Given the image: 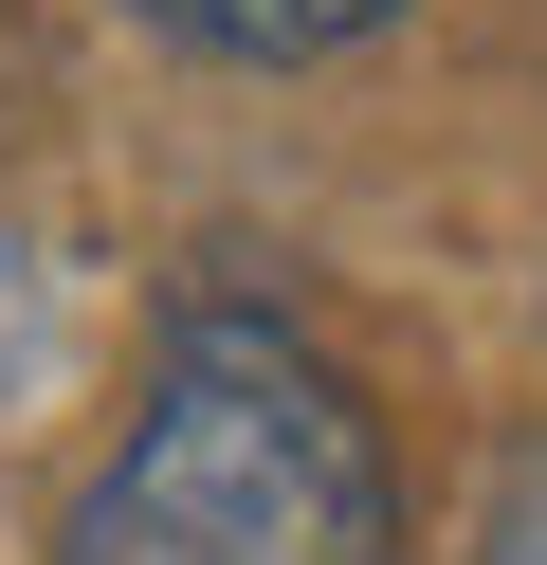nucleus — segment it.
<instances>
[{"label":"nucleus","mask_w":547,"mask_h":565,"mask_svg":"<svg viewBox=\"0 0 547 565\" xmlns=\"http://www.w3.org/2000/svg\"><path fill=\"white\" fill-rule=\"evenodd\" d=\"M182 55H347V38H383L401 0H146Z\"/></svg>","instance_id":"f03ea898"},{"label":"nucleus","mask_w":547,"mask_h":565,"mask_svg":"<svg viewBox=\"0 0 547 565\" xmlns=\"http://www.w3.org/2000/svg\"><path fill=\"white\" fill-rule=\"evenodd\" d=\"M474 565H547V438L493 456V547H474Z\"/></svg>","instance_id":"20e7f679"},{"label":"nucleus","mask_w":547,"mask_h":565,"mask_svg":"<svg viewBox=\"0 0 547 565\" xmlns=\"http://www.w3.org/2000/svg\"><path fill=\"white\" fill-rule=\"evenodd\" d=\"M55 565H401L383 419L292 310L201 292V310H165L146 402L92 456Z\"/></svg>","instance_id":"f257e3e1"},{"label":"nucleus","mask_w":547,"mask_h":565,"mask_svg":"<svg viewBox=\"0 0 547 565\" xmlns=\"http://www.w3.org/2000/svg\"><path fill=\"white\" fill-rule=\"evenodd\" d=\"M36 347H55V274H36V220L0 201V402L36 383Z\"/></svg>","instance_id":"7ed1b4c3"}]
</instances>
